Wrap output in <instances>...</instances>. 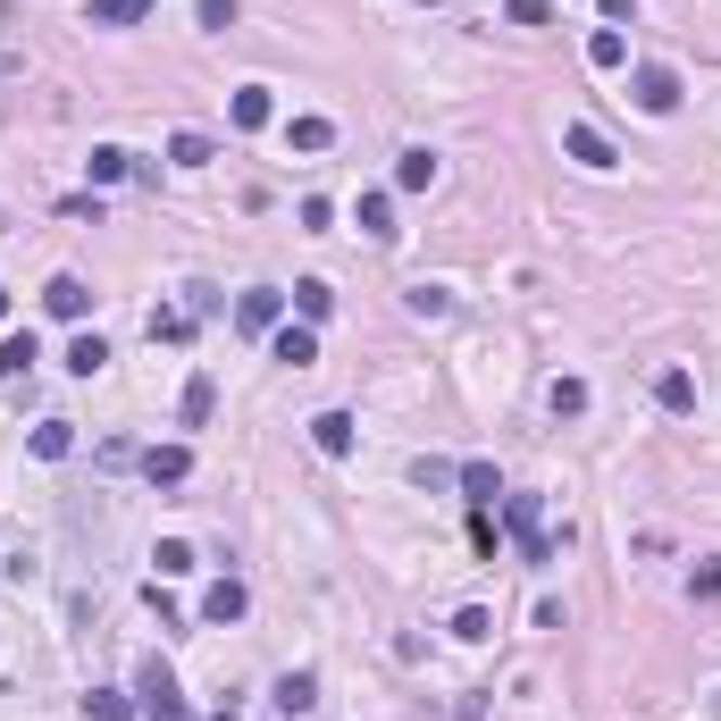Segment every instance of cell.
Listing matches in <instances>:
<instances>
[{
  "label": "cell",
  "mask_w": 721,
  "mask_h": 721,
  "mask_svg": "<svg viewBox=\"0 0 721 721\" xmlns=\"http://www.w3.org/2000/svg\"><path fill=\"white\" fill-rule=\"evenodd\" d=\"M134 713H143V721H193V713H185V688H177V671H168L159 655L134 671Z\"/></svg>",
  "instance_id": "1"
},
{
  "label": "cell",
  "mask_w": 721,
  "mask_h": 721,
  "mask_svg": "<svg viewBox=\"0 0 721 721\" xmlns=\"http://www.w3.org/2000/svg\"><path fill=\"white\" fill-rule=\"evenodd\" d=\"M503 520H512V537H520V563H554V545H545V512H537V495H503Z\"/></svg>",
  "instance_id": "2"
},
{
  "label": "cell",
  "mask_w": 721,
  "mask_h": 721,
  "mask_svg": "<svg viewBox=\"0 0 721 721\" xmlns=\"http://www.w3.org/2000/svg\"><path fill=\"white\" fill-rule=\"evenodd\" d=\"M629 101H638L646 118H671V110H680V76H671V67H629Z\"/></svg>",
  "instance_id": "3"
},
{
  "label": "cell",
  "mask_w": 721,
  "mask_h": 721,
  "mask_svg": "<svg viewBox=\"0 0 721 721\" xmlns=\"http://www.w3.org/2000/svg\"><path fill=\"white\" fill-rule=\"evenodd\" d=\"M42 311H51V319H85V311H93V285L76 278V269H60V278L42 285Z\"/></svg>",
  "instance_id": "4"
},
{
  "label": "cell",
  "mask_w": 721,
  "mask_h": 721,
  "mask_svg": "<svg viewBox=\"0 0 721 721\" xmlns=\"http://www.w3.org/2000/svg\"><path fill=\"white\" fill-rule=\"evenodd\" d=\"M143 478H152V487H185L193 478V445H152V453H143Z\"/></svg>",
  "instance_id": "5"
},
{
  "label": "cell",
  "mask_w": 721,
  "mask_h": 721,
  "mask_svg": "<svg viewBox=\"0 0 721 721\" xmlns=\"http://www.w3.org/2000/svg\"><path fill=\"white\" fill-rule=\"evenodd\" d=\"M278 311H285V294H278V285H252L244 302H235V319H244L252 336H269V327H278Z\"/></svg>",
  "instance_id": "6"
},
{
  "label": "cell",
  "mask_w": 721,
  "mask_h": 721,
  "mask_svg": "<svg viewBox=\"0 0 721 721\" xmlns=\"http://www.w3.org/2000/svg\"><path fill=\"white\" fill-rule=\"evenodd\" d=\"M563 152L579 159V168H613V143H604V134H596L588 118H579V126H563Z\"/></svg>",
  "instance_id": "7"
},
{
  "label": "cell",
  "mask_w": 721,
  "mask_h": 721,
  "mask_svg": "<svg viewBox=\"0 0 721 721\" xmlns=\"http://www.w3.org/2000/svg\"><path fill=\"white\" fill-rule=\"evenodd\" d=\"M269 705H278L285 721H302V713H311V705H319V680H311V671H285V680H278V696H269Z\"/></svg>",
  "instance_id": "8"
},
{
  "label": "cell",
  "mask_w": 721,
  "mask_h": 721,
  "mask_svg": "<svg viewBox=\"0 0 721 721\" xmlns=\"http://www.w3.org/2000/svg\"><path fill=\"white\" fill-rule=\"evenodd\" d=\"M159 0H85V26H143Z\"/></svg>",
  "instance_id": "9"
},
{
  "label": "cell",
  "mask_w": 721,
  "mask_h": 721,
  "mask_svg": "<svg viewBox=\"0 0 721 721\" xmlns=\"http://www.w3.org/2000/svg\"><path fill=\"white\" fill-rule=\"evenodd\" d=\"M352 219H361V235L395 244V193H361V202H352Z\"/></svg>",
  "instance_id": "10"
},
{
  "label": "cell",
  "mask_w": 721,
  "mask_h": 721,
  "mask_svg": "<svg viewBox=\"0 0 721 721\" xmlns=\"http://www.w3.org/2000/svg\"><path fill=\"white\" fill-rule=\"evenodd\" d=\"M244 604H252V596H244V579H219V588L202 596V621H219V629H227V621H244Z\"/></svg>",
  "instance_id": "11"
},
{
  "label": "cell",
  "mask_w": 721,
  "mask_h": 721,
  "mask_svg": "<svg viewBox=\"0 0 721 721\" xmlns=\"http://www.w3.org/2000/svg\"><path fill=\"white\" fill-rule=\"evenodd\" d=\"M269 352H278L285 370H311V361H319V336H311V327H278V345H269Z\"/></svg>",
  "instance_id": "12"
},
{
  "label": "cell",
  "mask_w": 721,
  "mask_h": 721,
  "mask_svg": "<svg viewBox=\"0 0 721 721\" xmlns=\"http://www.w3.org/2000/svg\"><path fill=\"white\" fill-rule=\"evenodd\" d=\"M311 445H319V453H352V411H319Z\"/></svg>",
  "instance_id": "13"
},
{
  "label": "cell",
  "mask_w": 721,
  "mask_h": 721,
  "mask_svg": "<svg viewBox=\"0 0 721 721\" xmlns=\"http://www.w3.org/2000/svg\"><path fill=\"white\" fill-rule=\"evenodd\" d=\"M34 361H42V345H34V327H17V336H0V377H26Z\"/></svg>",
  "instance_id": "14"
},
{
  "label": "cell",
  "mask_w": 721,
  "mask_h": 721,
  "mask_svg": "<svg viewBox=\"0 0 721 721\" xmlns=\"http://www.w3.org/2000/svg\"><path fill=\"white\" fill-rule=\"evenodd\" d=\"M453 487H462V495H471L478 512H487V503L503 495V487H495V462H462V471H453Z\"/></svg>",
  "instance_id": "15"
},
{
  "label": "cell",
  "mask_w": 721,
  "mask_h": 721,
  "mask_svg": "<svg viewBox=\"0 0 721 721\" xmlns=\"http://www.w3.org/2000/svg\"><path fill=\"white\" fill-rule=\"evenodd\" d=\"M655 403L662 411H696V377L688 370H655Z\"/></svg>",
  "instance_id": "16"
},
{
  "label": "cell",
  "mask_w": 721,
  "mask_h": 721,
  "mask_svg": "<svg viewBox=\"0 0 721 721\" xmlns=\"http://www.w3.org/2000/svg\"><path fill=\"white\" fill-rule=\"evenodd\" d=\"M588 67H629V34L621 26H596V34H588Z\"/></svg>",
  "instance_id": "17"
},
{
  "label": "cell",
  "mask_w": 721,
  "mask_h": 721,
  "mask_svg": "<svg viewBox=\"0 0 721 721\" xmlns=\"http://www.w3.org/2000/svg\"><path fill=\"white\" fill-rule=\"evenodd\" d=\"M152 563H159V579H185V570H202V554H193L185 537H159V545H152Z\"/></svg>",
  "instance_id": "18"
},
{
  "label": "cell",
  "mask_w": 721,
  "mask_h": 721,
  "mask_svg": "<svg viewBox=\"0 0 721 721\" xmlns=\"http://www.w3.org/2000/svg\"><path fill=\"white\" fill-rule=\"evenodd\" d=\"M294 311H302V327H319V319L336 311V285H319V278H302V285H294Z\"/></svg>",
  "instance_id": "19"
},
{
  "label": "cell",
  "mask_w": 721,
  "mask_h": 721,
  "mask_svg": "<svg viewBox=\"0 0 721 721\" xmlns=\"http://www.w3.org/2000/svg\"><path fill=\"white\" fill-rule=\"evenodd\" d=\"M210 411H219V386H210V377H185V403H177V420H185V428H202Z\"/></svg>",
  "instance_id": "20"
},
{
  "label": "cell",
  "mask_w": 721,
  "mask_h": 721,
  "mask_svg": "<svg viewBox=\"0 0 721 721\" xmlns=\"http://www.w3.org/2000/svg\"><path fill=\"white\" fill-rule=\"evenodd\" d=\"M395 185L428 193V185H437V152H403V159H395Z\"/></svg>",
  "instance_id": "21"
},
{
  "label": "cell",
  "mask_w": 721,
  "mask_h": 721,
  "mask_svg": "<svg viewBox=\"0 0 721 721\" xmlns=\"http://www.w3.org/2000/svg\"><path fill=\"white\" fill-rule=\"evenodd\" d=\"M269 118H278V101H269V85H244V93H235V126L252 134V126H269Z\"/></svg>",
  "instance_id": "22"
},
{
  "label": "cell",
  "mask_w": 721,
  "mask_h": 721,
  "mask_svg": "<svg viewBox=\"0 0 721 721\" xmlns=\"http://www.w3.org/2000/svg\"><path fill=\"white\" fill-rule=\"evenodd\" d=\"M545 403H554V420H579V411H588V377H554Z\"/></svg>",
  "instance_id": "23"
},
{
  "label": "cell",
  "mask_w": 721,
  "mask_h": 721,
  "mask_svg": "<svg viewBox=\"0 0 721 721\" xmlns=\"http://www.w3.org/2000/svg\"><path fill=\"white\" fill-rule=\"evenodd\" d=\"M34 453H42V462H67V453H76V428H67V420H42V428H34Z\"/></svg>",
  "instance_id": "24"
},
{
  "label": "cell",
  "mask_w": 721,
  "mask_h": 721,
  "mask_svg": "<svg viewBox=\"0 0 721 721\" xmlns=\"http://www.w3.org/2000/svg\"><path fill=\"white\" fill-rule=\"evenodd\" d=\"M85 168H93V185H118V177H134V152H118V143H101V152L85 159Z\"/></svg>",
  "instance_id": "25"
},
{
  "label": "cell",
  "mask_w": 721,
  "mask_h": 721,
  "mask_svg": "<svg viewBox=\"0 0 721 721\" xmlns=\"http://www.w3.org/2000/svg\"><path fill=\"white\" fill-rule=\"evenodd\" d=\"M285 143H294V152H327L336 126H327V118H294V126H285Z\"/></svg>",
  "instance_id": "26"
},
{
  "label": "cell",
  "mask_w": 721,
  "mask_h": 721,
  "mask_svg": "<svg viewBox=\"0 0 721 721\" xmlns=\"http://www.w3.org/2000/svg\"><path fill=\"white\" fill-rule=\"evenodd\" d=\"M453 638H462V646H487V638H495V613L462 604V613H453Z\"/></svg>",
  "instance_id": "27"
},
{
  "label": "cell",
  "mask_w": 721,
  "mask_h": 721,
  "mask_svg": "<svg viewBox=\"0 0 721 721\" xmlns=\"http://www.w3.org/2000/svg\"><path fill=\"white\" fill-rule=\"evenodd\" d=\"M85 713H93V721H134V696H118V688H93V696H85Z\"/></svg>",
  "instance_id": "28"
},
{
  "label": "cell",
  "mask_w": 721,
  "mask_h": 721,
  "mask_svg": "<svg viewBox=\"0 0 721 721\" xmlns=\"http://www.w3.org/2000/svg\"><path fill=\"white\" fill-rule=\"evenodd\" d=\"M168 159L177 168H210V134H168Z\"/></svg>",
  "instance_id": "29"
},
{
  "label": "cell",
  "mask_w": 721,
  "mask_h": 721,
  "mask_svg": "<svg viewBox=\"0 0 721 721\" xmlns=\"http://www.w3.org/2000/svg\"><path fill=\"white\" fill-rule=\"evenodd\" d=\"M403 302H411V319H445V311H453V294H445V285H411Z\"/></svg>",
  "instance_id": "30"
},
{
  "label": "cell",
  "mask_w": 721,
  "mask_h": 721,
  "mask_svg": "<svg viewBox=\"0 0 721 721\" xmlns=\"http://www.w3.org/2000/svg\"><path fill=\"white\" fill-rule=\"evenodd\" d=\"M101 361H110V345H101V336H76V345H67V370H76V377H93Z\"/></svg>",
  "instance_id": "31"
},
{
  "label": "cell",
  "mask_w": 721,
  "mask_h": 721,
  "mask_svg": "<svg viewBox=\"0 0 721 721\" xmlns=\"http://www.w3.org/2000/svg\"><path fill=\"white\" fill-rule=\"evenodd\" d=\"M193 336V311H152V345H185Z\"/></svg>",
  "instance_id": "32"
},
{
  "label": "cell",
  "mask_w": 721,
  "mask_h": 721,
  "mask_svg": "<svg viewBox=\"0 0 721 721\" xmlns=\"http://www.w3.org/2000/svg\"><path fill=\"white\" fill-rule=\"evenodd\" d=\"M503 17H512V26H554V9H545V0H512Z\"/></svg>",
  "instance_id": "33"
},
{
  "label": "cell",
  "mask_w": 721,
  "mask_h": 721,
  "mask_svg": "<svg viewBox=\"0 0 721 721\" xmlns=\"http://www.w3.org/2000/svg\"><path fill=\"white\" fill-rule=\"evenodd\" d=\"M688 596H696V604H713V596H721V563L696 570V579H688Z\"/></svg>",
  "instance_id": "34"
},
{
  "label": "cell",
  "mask_w": 721,
  "mask_h": 721,
  "mask_svg": "<svg viewBox=\"0 0 721 721\" xmlns=\"http://www.w3.org/2000/svg\"><path fill=\"white\" fill-rule=\"evenodd\" d=\"M202 26L227 34V26H235V0H202Z\"/></svg>",
  "instance_id": "35"
},
{
  "label": "cell",
  "mask_w": 721,
  "mask_h": 721,
  "mask_svg": "<svg viewBox=\"0 0 721 721\" xmlns=\"http://www.w3.org/2000/svg\"><path fill=\"white\" fill-rule=\"evenodd\" d=\"M604 17H613V26H629V17H638V0H596Z\"/></svg>",
  "instance_id": "36"
},
{
  "label": "cell",
  "mask_w": 721,
  "mask_h": 721,
  "mask_svg": "<svg viewBox=\"0 0 721 721\" xmlns=\"http://www.w3.org/2000/svg\"><path fill=\"white\" fill-rule=\"evenodd\" d=\"M210 721H244V713H235V705H219V713H210Z\"/></svg>",
  "instance_id": "37"
},
{
  "label": "cell",
  "mask_w": 721,
  "mask_h": 721,
  "mask_svg": "<svg viewBox=\"0 0 721 721\" xmlns=\"http://www.w3.org/2000/svg\"><path fill=\"white\" fill-rule=\"evenodd\" d=\"M0 319H9V294H0Z\"/></svg>",
  "instance_id": "38"
},
{
  "label": "cell",
  "mask_w": 721,
  "mask_h": 721,
  "mask_svg": "<svg viewBox=\"0 0 721 721\" xmlns=\"http://www.w3.org/2000/svg\"><path fill=\"white\" fill-rule=\"evenodd\" d=\"M713 713H721V696H713Z\"/></svg>",
  "instance_id": "39"
}]
</instances>
